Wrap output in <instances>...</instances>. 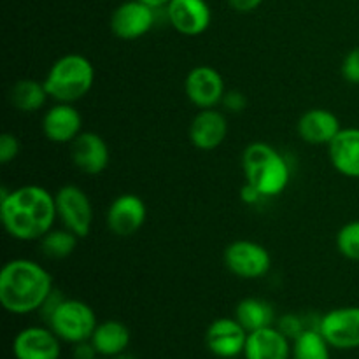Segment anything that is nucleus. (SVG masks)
Listing matches in <instances>:
<instances>
[{
	"label": "nucleus",
	"instance_id": "1",
	"mask_svg": "<svg viewBox=\"0 0 359 359\" xmlns=\"http://www.w3.org/2000/svg\"><path fill=\"white\" fill-rule=\"evenodd\" d=\"M0 217L4 228L21 242L41 241L53 230L56 216V198L42 186L27 184L7 191L2 188Z\"/></svg>",
	"mask_w": 359,
	"mask_h": 359
},
{
	"label": "nucleus",
	"instance_id": "2",
	"mask_svg": "<svg viewBox=\"0 0 359 359\" xmlns=\"http://www.w3.org/2000/svg\"><path fill=\"white\" fill-rule=\"evenodd\" d=\"M53 294L51 273L27 258L11 259L0 272V304L9 314L41 311Z\"/></svg>",
	"mask_w": 359,
	"mask_h": 359
},
{
	"label": "nucleus",
	"instance_id": "3",
	"mask_svg": "<svg viewBox=\"0 0 359 359\" xmlns=\"http://www.w3.org/2000/svg\"><path fill=\"white\" fill-rule=\"evenodd\" d=\"M245 182L255 186L263 196H277L290 184L291 170L286 158L265 142H252L245 147L244 156Z\"/></svg>",
	"mask_w": 359,
	"mask_h": 359
},
{
	"label": "nucleus",
	"instance_id": "4",
	"mask_svg": "<svg viewBox=\"0 0 359 359\" xmlns=\"http://www.w3.org/2000/svg\"><path fill=\"white\" fill-rule=\"evenodd\" d=\"M95 81V69L86 56L70 53L56 60L42 81L49 98L62 104H74L86 97Z\"/></svg>",
	"mask_w": 359,
	"mask_h": 359
},
{
	"label": "nucleus",
	"instance_id": "5",
	"mask_svg": "<svg viewBox=\"0 0 359 359\" xmlns=\"http://www.w3.org/2000/svg\"><path fill=\"white\" fill-rule=\"evenodd\" d=\"M51 300L53 294L41 311L48 309L46 321L49 328L56 333V337L62 342L72 344V346L90 340L98 325L93 309L86 302L76 300V298H60L56 304H51Z\"/></svg>",
	"mask_w": 359,
	"mask_h": 359
},
{
	"label": "nucleus",
	"instance_id": "6",
	"mask_svg": "<svg viewBox=\"0 0 359 359\" xmlns=\"http://www.w3.org/2000/svg\"><path fill=\"white\" fill-rule=\"evenodd\" d=\"M55 198L56 212L63 228L76 233L79 238L88 237L93 224V207L86 193L79 186L67 184L58 189Z\"/></svg>",
	"mask_w": 359,
	"mask_h": 359
},
{
	"label": "nucleus",
	"instance_id": "7",
	"mask_svg": "<svg viewBox=\"0 0 359 359\" xmlns=\"http://www.w3.org/2000/svg\"><path fill=\"white\" fill-rule=\"evenodd\" d=\"M224 265L242 279H259L272 266L270 252L252 241H235L224 249Z\"/></svg>",
	"mask_w": 359,
	"mask_h": 359
},
{
	"label": "nucleus",
	"instance_id": "8",
	"mask_svg": "<svg viewBox=\"0 0 359 359\" xmlns=\"http://www.w3.org/2000/svg\"><path fill=\"white\" fill-rule=\"evenodd\" d=\"M318 330L333 349H359V307H339L319 318Z\"/></svg>",
	"mask_w": 359,
	"mask_h": 359
},
{
	"label": "nucleus",
	"instance_id": "9",
	"mask_svg": "<svg viewBox=\"0 0 359 359\" xmlns=\"http://www.w3.org/2000/svg\"><path fill=\"white\" fill-rule=\"evenodd\" d=\"M248 330L235 318H219L205 332V347L221 359H235L244 354Z\"/></svg>",
	"mask_w": 359,
	"mask_h": 359
},
{
	"label": "nucleus",
	"instance_id": "10",
	"mask_svg": "<svg viewBox=\"0 0 359 359\" xmlns=\"http://www.w3.org/2000/svg\"><path fill=\"white\" fill-rule=\"evenodd\" d=\"M154 25V7L140 2L128 0L116 7L111 16V30L121 41H135L146 35Z\"/></svg>",
	"mask_w": 359,
	"mask_h": 359
},
{
	"label": "nucleus",
	"instance_id": "11",
	"mask_svg": "<svg viewBox=\"0 0 359 359\" xmlns=\"http://www.w3.org/2000/svg\"><path fill=\"white\" fill-rule=\"evenodd\" d=\"M62 340L51 328L28 326L23 328L13 340L14 359H60Z\"/></svg>",
	"mask_w": 359,
	"mask_h": 359
},
{
	"label": "nucleus",
	"instance_id": "12",
	"mask_svg": "<svg viewBox=\"0 0 359 359\" xmlns=\"http://www.w3.org/2000/svg\"><path fill=\"white\" fill-rule=\"evenodd\" d=\"M189 102L200 109H214L223 102L224 81L214 67L200 65L189 70L184 83Z\"/></svg>",
	"mask_w": 359,
	"mask_h": 359
},
{
	"label": "nucleus",
	"instance_id": "13",
	"mask_svg": "<svg viewBox=\"0 0 359 359\" xmlns=\"http://www.w3.org/2000/svg\"><path fill=\"white\" fill-rule=\"evenodd\" d=\"M147 217L146 203L133 193L118 196L107 209V226L118 237H132L144 226Z\"/></svg>",
	"mask_w": 359,
	"mask_h": 359
},
{
	"label": "nucleus",
	"instance_id": "14",
	"mask_svg": "<svg viewBox=\"0 0 359 359\" xmlns=\"http://www.w3.org/2000/svg\"><path fill=\"white\" fill-rule=\"evenodd\" d=\"M70 156L74 165L83 174L97 175L107 168L111 161V151L107 142L95 132H81L70 142Z\"/></svg>",
	"mask_w": 359,
	"mask_h": 359
},
{
	"label": "nucleus",
	"instance_id": "15",
	"mask_svg": "<svg viewBox=\"0 0 359 359\" xmlns=\"http://www.w3.org/2000/svg\"><path fill=\"white\" fill-rule=\"evenodd\" d=\"M167 14L172 27L189 37L203 34L212 20V11L205 0H170Z\"/></svg>",
	"mask_w": 359,
	"mask_h": 359
},
{
	"label": "nucleus",
	"instance_id": "16",
	"mask_svg": "<svg viewBox=\"0 0 359 359\" xmlns=\"http://www.w3.org/2000/svg\"><path fill=\"white\" fill-rule=\"evenodd\" d=\"M42 132L55 144H70L83 132V116L72 104L58 102L42 118Z\"/></svg>",
	"mask_w": 359,
	"mask_h": 359
},
{
	"label": "nucleus",
	"instance_id": "17",
	"mask_svg": "<svg viewBox=\"0 0 359 359\" xmlns=\"http://www.w3.org/2000/svg\"><path fill=\"white\" fill-rule=\"evenodd\" d=\"M226 135V118L216 109H202L189 125V140L200 151L216 149L224 142Z\"/></svg>",
	"mask_w": 359,
	"mask_h": 359
},
{
	"label": "nucleus",
	"instance_id": "18",
	"mask_svg": "<svg viewBox=\"0 0 359 359\" xmlns=\"http://www.w3.org/2000/svg\"><path fill=\"white\" fill-rule=\"evenodd\" d=\"M291 340L277 326L256 330L248 335L244 359H291Z\"/></svg>",
	"mask_w": 359,
	"mask_h": 359
},
{
	"label": "nucleus",
	"instance_id": "19",
	"mask_svg": "<svg viewBox=\"0 0 359 359\" xmlns=\"http://www.w3.org/2000/svg\"><path fill=\"white\" fill-rule=\"evenodd\" d=\"M333 168L351 179H359V128H342L328 144Z\"/></svg>",
	"mask_w": 359,
	"mask_h": 359
},
{
	"label": "nucleus",
	"instance_id": "20",
	"mask_svg": "<svg viewBox=\"0 0 359 359\" xmlns=\"http://www.w3.org/2000/svg\"><path fill=\"white\" fill-rule=\"evenodd\" d=\"M342 130L340 119L328 109H311L298 121V133L309 144H330Z\"/></svg>",
	"mask_w": 359,
	"mask_h": 359
},
{
	"label": "nucleus",
	"instance_id": "21",
	"mask_svg": "<svg viewBox=\"0 0 359 359\" xmlns=\"http://www.w3.org/2000/svg\"><path fill=\"white\" fill-rule=\"evenodd\" d=\"M91 344L102 358H119L130 346V330L125 323L107 319L98 323L91 335Z\"/></svg>",
	"mask_w": 359,
	"mask_h": 359
},
{
	"label": "nucleus",
	"instance_id": "22",
	"mask_svg": "<svg viewBox=\"0 0 359 359\" xmlns=\"http://www.w3.org/2000/svg\"><path fill=\"white\" fill-rule=\"evenodd\" d=\"M233 318L248 330V333H251L266 326H273L276 312L269 302L259 300V298H244L235 307Z\"/></svg>",
	"mask_w": 359,
	"mask_h": 359
},
{
	"label": "nucleus",
	"instance_id": "23",
	"mask_svg": "<svg viewBox=\"0 0 359 359\" xmlns=\"http://www.w3.org/2000/svg\"><path fill=\"white\" fill-rule=\"evenodd\" d=\"M49 98L44 83L35 79H20L9 91V100L20 112H37Z\"/></svg>",
	"mask_w": 359,
	"mask_h": 359
},
{
	"label": "nucleus",
	"instance_id": "24",
	"mask_svg": "<svg viewBox=\"0 0 359 359\" xmlns=\"http://www.w3.org/2000/svg\"><path fill=\"white\" fill-rule=\"evenodd\" d=\"M330 347L319 330L309 328L291 344V359H332Z\"/></svg>",
	"mask_w": 359,
	"mask_h": 359
},
{
	"label": "nucleus",
	"instance_id": "25",
	"mask_svg": "<svg viewBox=\"0 0 359 359\" xmlns=\"http://www.w3.org/2000/svg\"><path fill=\"white\" fill-rule=\"evenodd\" d=\"M77 235L72 233L67 228H62V230H55L53 228L51 231L44 235L41 238V252L49 259H63L67 256H70L74 252L77 245Z\"/></svg>",
	"mask_w": 359,
	"mask_h": 359
},
{
	"label": "nucleus",
	"instance_id": "26",
	"mask_svg": "<svg viewBox=\"0 0 359 359\" xmlns=\"http://www.w3.org/2000/svg\"><path fill=\"white\" fill-rule=\"evenodd\" d=\"M337 249L344 258L359 262V219L351 221L340 228L337 235Z\"/></svg>",
	"mask_w": 359,
	"mask_h": 359
},
{
	"label": "nucleus",
	"instance_id": "27",
	"mask_svg": "<svg viewBox=\"0 0 359 359\" xmlns=\"http://www.w3.org/2000/svg\"><path fill=\"white\" fill-rule=\"evenodd\" d=\"M277 328H279L280 332H283L284 335H286L287 339L293 342V340L297 339V337H300L305 330H309V326H307V323L300 318V316L284 314L283 318L277 321Z\"/></svg>",
	"mask_w": 359,
	"mask_h": 359
},
{
	"label": "nucleus",
	"instance_id": "28",
	"mask_svg": "<svg viewBox=\"0 0 359 359\" xmlns=\"http://www.w3.org/2000/svg\"><path fill=\"white\" fill-rule=\"evenodd\" d=\"M20 154V140L16 135L6 132L0 135V163L7 165Z\"/></svg>",
	"mask_w": 359,
	"mask_h": 359
},
{
	"label": "nucleus",
	"instance_id": "29",
	"mask_svg": "<svg viewBox=\"0 0 359 359\" xmlns=\"http://www.w3.org/2000/svg\"><path fill=\"white\" fill-rule=\"evenodd\" d=\"M342 76L347 83L359 84V48H354L344 58Z\"/></svg>",
	"mask_w": 359,
	"mask_h": 359
},
{
	"label": "nucleus",
	"instance_id": "30",
	"mask_svg": "<svg viewBox=\"0 0 359 359\" xmlns=\"http://www.w3.org/2000/svg\"><path fill=\"white\" fill-rule=\"evenodd\" d=\"M221 104L226 107V111L242 112L245 109V105H248V98H245L241 91H228V93H224Z\"/></svg>",
	"mask_w": 359,
	"mask_h": 359
},
{
	"label": "nucleus",
	"instance_id": "31",
	"mask_svg": "<svg viewBox=\"0 0 359 359\" xmlns=\"http://www.w3.org/2000/svg\"><path fill=\"white\" fill-rule=\"evenodd\" d=\"M98 356L97 349L91 344V340H84L74 346V359H97Z\"/></svg>",
	"mask_w": 359,
	"mask_h": 359
},
{
	"label": "nucleus",
	"instance_id": "32",
	"mask_svg": "<svg viewBox=\"0 0 359 359\" xmlns=\"http://www.w3.org/2000/svg\"><path fill=\"white\" fill-rule=\"evenodd\" d=\"M241 198H242V202H244V203H249V205H252V203H258L259 200L263 198V195L258 191V189L255 188V186L249 184V182H245L244 188H242V191H241Z\"/></svg>",
	"mask_w": 359,
	"mask_h": 359
},
{
	"label": "nucleus",
	"instance_id": "33",
	"mask_svg": "<svg viewBox=\"0 0 359 359\" xmlns=\"http://www.w3.org/2000/svg\"><path fill=\"white\" fill-rule=\"evenodd\" d=\"M228 2H230V6L233 7L235 11H238V13H251V11H255L263 0H228Z\"/></svg>",
	"mask_w": 359,
	"mask_h": 359
},
{
	"label": "nucleus",
	"instance_id": "34",
	"mask_svg": "<svg viewBox=\"0 0 359 359\" xmlns=\"http://www.w3.org/2000/svg\"><path fill=\"white\" fill-rule=\"evenodd\" d=\"M140 2L147 4V6H151V7H154V9H156V7L167 6V4L170 2V0H140Z\"/></svg>",
	"mask_w": 359,
	"mask_h": 359
},
{
	"label": "nucleus",
	"instance_id": "35",
	"mask_svg": "<svg viewBox=\"0 0 359 359\" xmlns=\"http://www.w3.org/2000/svg\"><path fill=\"white\" fill-rule=\"evenodd\" d=\"M97 359H119V358H102L100 356V358H97Z\"/></svg>",
	"mask_w": 359,
	"mask_h": 359
},
{
	"label": "nucleus",
	"instance_id": "36",
	"mask_svg": "<svg viewBox=\"0 0 359 359\" xmlns=\"http://www.w3.org/2000/svg\"><path fill=\"white\" fill-rule=\"evenodd\" d=\"M358 35H359V32H358Z\"/></svg>",
	"mask_w": 359,
	"mask_h": 359
}]
</instances>
